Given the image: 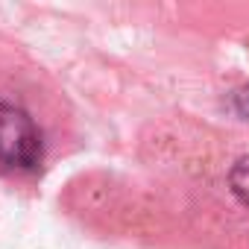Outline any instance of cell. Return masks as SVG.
Instances as JSON below:
<instances>
[{"label":"cell","instance_id":"cell-3","mask_svg":"<svg viewBox=\"0 0 249 249\" xmlns=\"http://www.w3.org/2000/svg\"><path fill=\"white\" fill-rule=\"evenodd\" d=\"M231 108H234L240 117H249V85L231 94Z\"/></svg>","mask_w":249,"mask_h":249},{"label":"cell","instance_id":"cell-1","mask_svg":"<svg viewBox=\"0 0 249 249\" xmlns=\"http://www.w3.org/2000/svg\"><path fill=\"white\" fill-rule=\"evenodd\" d=\"M41 129L36 120L9 103H0V167L33 170L41 161Z\"/></svg>","mask_w":249,"mask_h":249},{"label":"cell","instance_id":"cell-2","mask_svg":"<svg viewBox=\"0 0 249 249\" xmlns=\"http://www.w3.org/2000/svg\"><path fill=\"white\" fill-rule=\"evenodd\" d=\"M229 185H231L234 196H237L243 205H249V156H243V159L234 161V167H231V173H229Z\"/></svg>","mask_w":249,"mask_h":249}]
</instances>
